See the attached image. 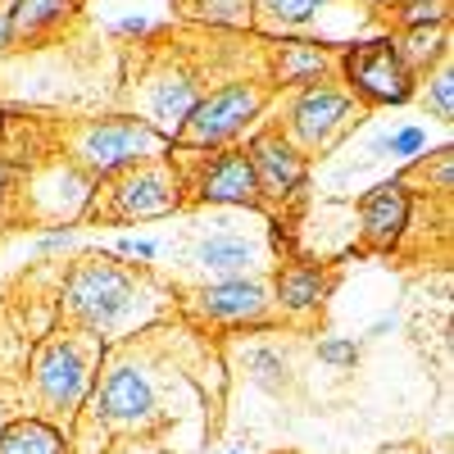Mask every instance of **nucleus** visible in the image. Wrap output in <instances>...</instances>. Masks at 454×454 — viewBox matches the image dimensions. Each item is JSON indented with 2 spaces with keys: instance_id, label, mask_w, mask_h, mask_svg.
Returning a JSON list of instances; mask_svg holds the SVG:
<instances>
[{
  "instance_id": "1",
  "label": "nucleus",
  "mask_w": 454,
  "mask_h": 454,
  "mask_svg": "<svg viewBox=\"0 0 454 454\" xmlns=\"http://www.w3.org/2000/svg\"><path fill=\"white\" fill-rule=\"evenodd\" d=\"M132 300H137V278L105 254L73 263V273L64 278V314L87 336L114 332L119 318L132 309Z\"/></svg>"
},
{
  "instance_id": "2",
  "label": "nucleus",
  "mask_w": 454,
  "mask_h": 454,
  "mask_svg": "<svg viewBox=\"0 0 454 454\" xmlns=\"http://www.w3.org/2000/svg\"><path fill=\"white\" fill-rule=\"evenodd\" d=\"M109 200H91V218H114V223H132V218H164L182 205V182L168 164L160 160H141V164H128V173L119 177L105 192Z\"/></svg>"
},
{
  "instance_id": "3",
  "label": "nucleus",
  "mask_w": 454,
  "mask_h": 454,
  "mask_svg": "<svg viewBox=\"0 0 454 454\" xmlns=\"http://www.w3.org/2000/svg\"><path fill=\"white\" fill-rule=\"evenodd\" d=\"M259 109H263V87L259 82H227V87L196 100V109L186 114V123L177 128L173 141L186 145V150L223 145V141H232Z\"/></svg>"
},
{
  "instance_id": "4",
  "label": "nucleus",
  "mask_w": 454,
  "mask_h": 454,
  "mask_svg": "<svg viewBox=\"0 0 454 454\" xmlns=\"http://www.w3.org/2000/svg\"><path fill=\"white\" fill-rule=\"evenodd\" d=\"M91 368H96V340L91 336H51L36 346L32 377L36 391L51 409H78L87 387H91Z\"/></svg>"
},
{
  "instance_id": "5",
  "label": "nucleus",
  "mask_w": 454,
  "mask_h": 454,
  "mask_svg": "<svg viewBox=\"0 0 454 454\" xmlns=\"http://www.w3.org/2000/svg\"><path fill=\"white\" fill-rule=\"evenodd\" d=\"M168 145L164 132H155L145 119H100L82 132L78 141V160L91 168V173H119L128 164H141V160H155L160 150Z\"/></svg>"
},
{
  "instance_id": "6",
  "label": "nucleus",
  "mask_w": 454,
  "mask_h": 454,
  "mask_svg": "<svg viewBox=\"0 0 454 454\" xmlns=\"http://www.w3.org/2000/svg\"><path fill=\"white\" fill-rule=\"evenodd\" d=\"M346 82L364 105H404L413 96V68L395 42H364L346 55Z\"/></svg>"
},
{
  "instance_id": "7",
  "label": "nucleus",
  "mask_w": 454,
  "mask_h": 454,
  "mask_svg": "<svg viewBox=\"0 0 454 454\" xmlns=\"http://www.w3.org/2000/svg\"><path fill=\"white\" fill-rule=\"evenodd\" d=\"M350 119H355V96L336 91L327 82H309L305 91L295 96V105H291V132H295V141L305 150L327 145Z\"/></svg>"
},
{
  "instance_id": "8",
  "label": "nucleus",
  "mask_w": 454,
  "mask_h": 454,
  "mask_svg": "<svg viewBox=\"0 0 454 454\" xmlns=\"http://www.w3.org/2000/svg\"><path fill=\"white\" fill-rule=\"evenodd\" d=\"M246 155H250V168H254V182H259V196L286 200V196L300 192V182H305V155H300L282 132L250 137Z\"/></svg>"
},
{
  "instance_id": "9",
  "label": "nucleus",
  "mask_w": 454,
  "mask_h": 454,
  "mask_svg": "<svg viewBox=\"0 0 454 454\" xmlns=\"http://www.w3.org/2000/svg\"><path fill=\"white\" fill-rule=\"evenodd\" d=\"M196 196H200L205 205L254 209L263 196H259V182H254V168H250L246 150H223V155H214V160L196 173Z\"/></svg>"
},
{
  "instance_id": "10",
  "label": "nucleus",
  "mask_w": 454,
  "mask_h": 454,
  "mask_svg": "<svg viewBox=\"0 0 454 454\" xmlns=\"http://www.w3.org/2000/svg\"><path fill=\"white\" fill-rule=\"evenodd\" d=\"M96 413L114 427H132V423H145L155 413V391H150L145 372L132 368V364H119L96 391Z\"/></svg>"
},
{
  "instance_id": "11",
  "label": "nucleus",
  "mask_w": 454,
  "mask_h": 454,
  "mask_svg": "<svg viewBox=\"0 0 454 454\" xmlns=\"http://www.w3.org/2000/svg\"><path fill=\"white\" fill-rule=\"evenodd\" d=\"M359 223H364V241L372 250H391L404 227H409V192L404 182H382L359 200Z\"/></svg>"
},
{
  "instance_id": "12",
  "label": "nucleus",
  "mask_w": 454,
  "mask_h": 454,
  "mask_svg": "<svg viewBox=\"0 0 454 454\" xmlns=\"http://www.w3.org/2000/svg\"><path fill=\"white\" fill-rule=\"evenodd\" d=\"M196 305L214 323H259L269 314V295H263V286L254 278H223V282H209L205 291H196Z\"/></svg>"
},
{
  "instance_id": "13",
  "label": "nucleus",
  "mask_w": 454,
  "mask_h": 454,
  "mask_svg": "<svg viewBox=\"0 0 454 454\" xmlns=\"http://www.w3.org/2000/svg\"><path fill=\"white\" fill-rule=\"evenodd\" d=\"M259 246L250 241V237H237V232H218V237H209V241H200L196 246V263L209 273V278H246V273H254L259 269Z\"/></svg>"
},
{
  "instance_id": "14",
  "label": "nucleus",
  "mask_w": 454,
  "mask_h": 454,
  "mask_svg": "<svg viewBox=\"0 0 454 454\" xmlns=\"http://www.w3.org/2000/svg\"><path fill=\"white\" fill-rule=\"evenodd\" d=\"M196 82L186 78V73H177V78H164V82H155V91H150V128L155 132H164L168 141L177 137V128L186 123V114L196 109Z\"/></svg>"
},
{
  "instance_id": "15",
  "label": "nucleus",
  "mask_w": 454,
  "mask_h": 454,
  "mask_svg": "<svg viewBox=\"0 0 454 454\" xmlns=\"http://www.w3.org/2000/svg\"><path fill=\"white\" fill-rule=\"evenodd\" d=\"M327 295V278L318 269H309V263H291V269L278 273V305L286 314H309L323 305Z\"/></svg>"
},
{
  "instance_id": "16",
  "label": "nucleus",
  "mask_w": 454,
  "mask_h": 454,
  "mask_svg": "<svg viewBox=\"0 0 454 454\" xmlns=\"http://www.w3.org/2000/svg\"><path fill=\"white\" fill-rule=\"evenodd\" d=\"M0 454H64V441L46 423H5L0 427Z\"/></svg>"
},
{
  "instance_id": "17",
  "label": "nucleus",
  "mask_w": 454,
  "mask_h": 454,
  "mask_svg": "<svg viewBox=\"0 0 454 454\" xmlns=\"http://www.w3.org/2000/svg\"><path fill=\"white\" fill-rule=\"evenodd\" d=\"M327 68V51L309 46V42H286L278 55V82H318Z\"/></svg>"
},
{
  "instance_id": "18",
  "label": "nucleus",
  "mask_w": 454,
  "mask_h": 454,
  "mask_svg": "<svg viewBox=\"0 0 454 454\" xmlns=\"http://www.w3.org/2000/svg\"><path fill=\"white\" fill-rule=\"evenodd\" d=\"M78 0H19L14 5V36H36L73 14Z\"/></svg>"
},
{
  "instance_id": "19",
  "label": "nucleus",
  "mask_w": 454,
  "mask_h": 454,
  "mask_svg": "<svg viewBox=\"0 0 454 454\" xmlns=\"http://www.w3.org/2000/svg\"><path fill=\"white\" fill-rule=\"evenodd\" d=\"M450 14V0H391L387 19L400 32H419V27H441Z\"/></svg>"
},
{
  "instance_id": "20",
  "label": "nucleus",
  "mask_w": 454,
  "mask_h": 454,
  "mask_svg": "<svg viewBox=\"0 0 454 454\" xmlns=\"http://www.w3.org/2000/svg\"><path fill=\"white\" fill-rule=\"evenodd\" d=\"M246 368H250L254 382H259L263 391H273V395H282V391L291 387V368H286V359H282L278 350H269V346L246 350Z\"/></svg>"
},
{
  "instance_id": "21",
  "label": "nucleus",
  "mask_w": 454,
  "mask_h": 454,
  "mask_svg": "<svg viewBox=\"0 0 454 454\" xmlns=\"http://www.w3.org/2000/svg\"><path fill=\"white\" fill-rule=\"evenodd\" d=\"M254 5L273 27H300V23H309L327 0H254Z\"/></svg>"
},
{
  "instance_id": "22",
  "label": "nucleus",
  "mask_w": 454,
  "mask_h": 454,
  "mask_svg": "<svg viewBox=\"0 0 454 454\" xmlns=\"http://www.w3.org/2000/svg\"><path fill=\"white\" fill-rule=\"evenodd\" d=\"M432 109L436 119H454V73H450V59H441V68L432 73Z\"/></svg>"
},
{
  "instance_id": "23",
  "label": "nucleus",
  "mask_w": 454,
  "mask_h": 454,
  "mask_svg": "<svg viewBox=\"0 0 454 454\" xmlns=\"http://www.w3.org/2000/svg\"><path fill=\"white\" fill-rule=\"evenodd\" d=\"M318 355H323L327 364H355V359H359V350L350 346V340H323Z\"/></svg>"
},
{
  "instance_id": "24",
  "label": "nucleus",
  "mask_w": 454,
  "mask_h": 454,
  "mask_svg": "<svg viewBox=\"0 0 454 454\" xmlns=\"http://www.w3.org/2000/svg\"><path fill=\"white\" fill-rule=\"evenodd\" d=\"M14 5L19 0H0V51L14 42Z\"/></svg>"
},
{
  "instance_id": "25",
  "label": "nucleus",
  "mask_w": 454,
  "mask_h": 454,
  "mask_svg": "<svg viewBox=\"0 0 454 454\" xmlns=\"http://www.w3.org/2000/svg\"><path fill=\"white\" fill-rule=\"evenodd\" d=\"M119 250H123V254H141V259H150V254H155V246H150V241H123Z\"/></svg>"
},
{
  "instance_id": "26",
  "label": "nucleus",
  "mask_w": 454,
  "mask_h": 454,
  "mask_svg": "<svg viewBox=\"0 0 454 454\" xmlns=\"http://www.w3.org/2000/svg\"><path fill=\"white\" fill-rule=\"evenodd\" d=\"M227 454H250V445H237V450H227Z\"/></svg>"
},
{
  "instance_id": "27",
  "label": "nucleus",
  "mask_w": 454,
  "mask_h": 454,
  "mask_svg": "<svg viewBox=\"0 0 454 454\" xmlns=\"http://www.w3.org/2000/svg\"><path fill=\"white\" fill-rule=\"evenodd\" d=\"M0 427H5V409H0Z\"/></svg>"
},
{
  "instance_id": "28",
  "label": "nucleus",
  "mask_w": 454,
  "mask_h": 454,
  "mask_svg": "<svg viewBox=\"0 0 454 454\" xmlns=\"http://www.w3.org/2000/svg\"><path fill=\"white\" fill-rule=\"evenodd\" d=\"M436 454H445V450H436Z\"/></svg>"
},
{
  "instance_id": "29",
  "label": "nucleus",
  "mask_w": 454,
  "mask_h": 454,
  "mask_svg": "<svg viewBox=\"0 0 454 454\" xmlns=\"http://www.w3.org/2000/svg\"><path fill=\"white\" fill-rule=\"evenodd\" d=\"M286 454H291V450H286Z\"/></svg>"
}]
</instances>
